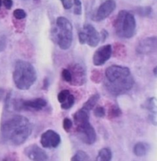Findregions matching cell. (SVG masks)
Returning a JSON list of instances; mask_svg holds the SVG:
<instances>
[{"mask_svg": "<svg viewBox=\"0 0 157 161\" xmlns=\"http://www.w3.org/2000/svg\"><path fill=\"white\" fill-rule=\"evenodd\" d=\"M32 127L28 118L22 115H13L2 122L0 141L4 144L18 147L29 137Z\"/></svg>", "mask_w": 157, "mask_h": 161, "instance_id": "cell-1", "label": "cell"}, {"mask_svg": "<svg viewBox=\"0 0 157 161\" xmlns=\"http://www.w3.org/2000/svg\"><path fill=\"white\" fill-rule=\"evenodd\" d=\"M133 85V77L129 68L111 65L106 69L104 85L110 94L121 95L131 90Z\"/></svg>", "mask_w": 157, "mask_h": 161, "instance_id": "cell-2", "label": "cell"}, {"mask_svg": "<svg viewBox=\"0 0 157 161\" xmlns=\"http://www.w3.org/2000/svg\"><path fill=\"white\" fill-rule=\"evenodd\" d=\"M13 78L17 88L22 91L29 90L37 80V73L31 63L18 60L14 67Z\"/></svg>", "mask_w": 157, "mask_h": 161, "instance_id": "cell-3", "label": "cell"}, {"mask_svg": "<svg viewBox=\"0 0 157 161\" xmlns=\"http://www.w3.org/2000/svg\"><path fill=\"white\" fill-rule=\"evenodd\" d=\"M113 27L118 37L131 38L135 35L137 28L135 17L128 11H120L114 21Z\"/></svg>", "mask_w": 157, "mask_h": 161, "instance_id": "cell-4", "label": "cell"}, {"mask_svg": "<svg viewBox=\"0 0 157 161\" xmlns=\"http://www.w3.org/2000/svg\"><path fill=\"white\" fill-rule=\"evenodd\" d=\"M54 38L62 50H68L71 46L73 40V26L65 17L60 16L56 19V29Z\"/></svg>", "mask_w": 157, "mask_h": 161, "instance_id": "cell-5", "label": "cell"}, {"mask_svg": "<svg viewBox=\"0 0 157 161\" xmlns=\"http://www.w3.org/2000/svg\"><path fill=\"white\" fill-rule=\"evenodd\" d=\"M78 137L83 143L92 145L97 141V134L93 126L90 124V120L75 124Z\"/></svg>", "mask_w": 157, "mask_h": 161, "instance_id": "cell-6", "label": "cell"}, {"mask_svg": "<svg viewBox=\"0 0 157 161\" xmlns=\"http://www.w3.org/2000/svg\"><path fill=\"white\" fill-rule=\"evenodd\" d=\"M139 55H154L157 54V36L146 37L141 40L136 48Z\"/></svg>", "mask_w": 157, "mask_h": 161, "instance_id": "cell-7", "label": "cell"}, {"mask_svg": "<svg viewBox=\"0 0 157 161\" xmlns=\"http://www.w3.org/2000/svg\"><path fill=\"white\" fill-rule=\"evenodd\" d=\"M61 136L56 131L48 130L41 134L40 142L44 148H57L60 145Z\"/></svg>", "mask_w": 157, "mask_h": 161, "instance_id": "cell-8", "label": "cell"}, {"mask_svg": "<svg viewBox=\"0 0 157 161\" xmlns=\"http://www.w3.org/2000/svg\"><path fill=\"white\" fill-rule=\"evenodd\" d=\"M112 46L105 45L96 50L93 56V64L95 66H102L111 58L112 55Z\"/></svg>", "mask_w": 157, "mask_h": 161, "instance_id": "cell-9", "label": "cell"}, {"mask_svg": "<svg viewBox=\"0 0 157 161\" xmlns=\"http://www.w3.org/2000/svg\"><path fill=\"white\" fill-rule=\"evenodd\" d=\"M116 4L114 0H106L99 6L94 16V20L100 22L107 18L116 8Z\"/></svg>", "mask_w": 157, "mask_h": 161, "instance_id": "cell-10", "label": "cell"}, {"mask_svg": "<svg viewBox=\"0 0 157 161\" xmlns=\"http://www.w3.org/2000/svg\"><path fill=\"white\" fill-rule=\"evenodd\" d=\"M24 153L31 160L45 161L48 160V156L46 152L36 144H31L25 148Z\"/></svg>", "mask_w": 157, "mask_h": 161, "instance_id": "cell-11", "label": "cell"}, {"mask_svg": "<svg viewBox=\"0 0 157 161\" xmlns=\"http://www.w3.org/2000/svg\"><path fill=\"white\" fill-rule=\"evenodd\" d=\"M71 73V81L70 84L74 86H81L86 80V72L84 68L79 64H75L69 69Z\"/></svg>", "mask_w": 157, "mask_h": 161, "instance_id": "cell-12", "label": "cell"}, {"mask_svg": "<svg viewBox=\"0 0 157 161\" xmlns=\"http://www.w3.org/2000/svg\"><path fill=\"white\" fill-rule=\"evenodd\" d=\"M85 38H86V44L90 47H97L100 41V33L96 30L95 28L90 24H85L83 27Z\"/></svg>", "mask_w": 157, "mask_h": 161, "instance_id": "cell-13", "label": "cell"}, {"mask_svg": "<svg viewBox=\"0 0 157 161\" xmlns=\"http://www.w3.org/2000/svg\"><path fill=\"white\" fill-rule=\"evenodd\" d=\"M64 9H73L75 15H81L82 4L81 0H60Z\"/></svg>", "mask_w": 157, "mask_h": 161, "instance_id": "cell-14", "label": "cell"}, {"mask_svg": "<svg viewBox=\"0 0 157 161\" xmlns=\"http://www.w3.org/2000/svg\"><path fill=\"white\" fill-rule=\"evenodd\" d=\"M149 149V146L148 145V143L145 142H138L134 145L133 153L134 155L138 157H144L147 154Z\"/></svg>", "mask_w": 157, "mask_h": 161, "instance_id": "cell-15", "label": "cell"}, {"mask_svg": "<svg viewBox=\"0 0 157 161\" xmlns=\"http://www.w3.org/2000/svg\"><path fill=\"white\" fill-rule=\"evenodd\" d=\"M143 109L149 112V114L157 115V99L155 97H151L145 101L142 105Z\"/></svg>", "mask_w": 157, "mask_h": 161, "instance_id": "cell-16", "label": "cell"}, {"mask_svg": "<svg viewBox=\"0 0 157 161\" xmlns=\"http://www.w3.org/2000/svg\"><path fill=\"white\" fill-rule=\"evenodd\" d=\"M89 111L87 110L81 108L78 110L74 114V122L75 124L82 123V122L90 120V116H89Z\"/></svg>", "mask_w": 157, "mask_h": 161, "instance_id": "cell-17", "label": "cell"}, {"mask_svg": "<svg viewBox=\"0 0 157 161\" xmlns=\"http://www.w3.org/2000/svg\"><path fill=\"white\" fill-rule=\"evenodd\" d=\"M112 151L110 148L104 147L100 149L98 152V155L96 157L97 161H111L112 160Z\"/></svg>", "mask_w": 157, "mask_h": 161, "instance_id": "cell-18", "label": "cell"}, {"mask_svg": "<svg viewBox=\"0 0 157 161\" xmlns=\"http://www.w3.org/2000/svg\"><path fill=\"white\" fill-rule=\"evenodd\" d=\"M99 99H100V94H94L92 96L89 97L88 101L84 104L83 108L87 110L88 111H90V110H93L94 107L96 106L97 103L98 102Z\"/></svg>", "mask_w": 157, "mask_h": 161, "instance_id": "cell-19", "label": "cell"}, {"mask_svg": "<svg viewBox=\"0 0 157 161\" xmlns=\"http://www.w3.org/2000/svg\"><path fill=\"white\" fill-rule=\"evenodd\" d=\"M89 160H90L89 155L83 150H78L71 159V161H87Z\"/></svg>", "mask_w": 157, "mask_h": 161, "instance_id": "cell-20", "label": "cell"}, {"mask_svg": "<svg viewBox=\"0 0 157 161\" xmlns=\"http://www.w3.org/2000/svg\"><path fill=\"white\" fill-rule=\"evenodd\" d=\"M121 114H122L121 109L116 105H112L111 108H110L109 111H108V118L111 119L119 118Z\"/></svg>", "mask_w": 157, "mask_h": 161, "instance_id": "cell-21", "label": "cell"}, {"mask_svg": "<svg viewBox=\"0 0 157 161\" xmlns=\"http://www.w3.org/2000/svg\"><path fill=\"white\" fill-rule=\"evenodd\" d=\"M74 102H75L74 96L72 95V94H70L67 100L61 104V108H62L63 110H68L70 108H72L73 105L74 104Z\"/></svg>", "mask_w": 157, "mask_h": 161, "instance_id": "cell-22", "label": "cell"}, {"mask_svg": "<svg viewBox=\"0 0 157 161\" xmlns=\"http://www.w3.org/2000/svg\"><path fill=\"white\" fill-rule=\"evenodd\" d=\"M152 8L150 6H144V7H139L137 9V13L141 16H149L152 13Z\"/></svg>", "mask_w": 157, "mask_h": 161, "instance_id": "cell-23", "label": "cell"}, {"mask_svg": "<svg viewBox=\"0 0 157 161\" xmlns=\"http://www.w3.org/2000/svg\"><path fill=\"white\" fill-rule=\"evenodd\" d=\"M70 94H71V93H70L68 90H62L57 94V101H58L59 103L62 104L63 102H64L67 100Z\"/></svg>", "mask_w": 157, "mask_h": 161, "instance_id": "cell-24", "label": "cell"}, {"mask_svg": "<svg viewBox=\"0 0 157 161\" xmlns=\"http://www.w3.org/2000/svg\"><path fill=\"white\" fill-rule=\"evenodd\" d=\"M13 16L16 19L21 20V19H24L26 18L27 14H26L25 10L22 9V8H17V9H15L13 12Z\"/></svg>", "mask_w": 157, "mask_h": 161, "instance_id": "cell-25", "label": "cell"}, {"mask_svg": "<svg viewBox=\"0 0 157 161\" xmlns=\"http://www.w3.org/2000/svg\"><path fill=\"white\" fill-rule=\"evenodd\" d=\"M94 114L97 118H104L106 114V111L104 109V108H103V107H97V108H94Z\"/></svg>", "mask_w": 157, "mask_h": 161, "instance_id": "cell-26", "label": "cell"}, {"mask_svg": "<svg viewBox=\"0 0 157 161\" xmlns=\"http://www.w3.org/2000/svg\"><path fill=\"white\" fill-rule=\"evenodd\" d=\"M73 126V121L70 118H64L63 120V128L66 132H68L72 128Z\"/></svg>", "mask_w": 157, "mask_h": 161, "instance_id": "cell-27", "label": "cell"}, {"mask_svg": "<svg viewBox=\"0 0 157 161\" xmlns=\"http://www.w3.org/2000/svg\"><path fill=\"white\" fill-rule=\"evenodd\" d=\"M91 80L95 83H99L102 80V75H101L100 71L98 70H94L92 72Z\"/></svg>", "mask_w": 157, "mask_h": 161, "instance_id": "cell-28", "label": "cell"}, {"mask_svg": "<svg viewBox=\"0 0 157 161\" xmlns=\"http://www.w3.org/2000/svg\"><path fill=\"white\" fill-rule=\"evenodd\" d=\"M62 78L64 79V80H65L66 82H70L71 81V71L69 69H64L62 72Z\"/></svg>", "mask_w": 157, "mask_h": 161, "instance_id": "cell-29", "label": "cell"}, {"mask_svg": "<svg viewBox=\"0 0 157 161\" xmlns=\"http://www.w3.org/2000/svg\"><path fill=\"white\" fill-rule=\"evenodd\" d=\"M6 45L7 41L6 36L0 35V52H3V51L6 49Z\"/></svg>", "mask_w": 157, "mask_h": 161, "instance_id": "cell-30", "label": "cell"}, {"mask_svg": "<svg viewBox=\"0 0 157 161\" xmlns=\"http://www.w3.org/2000/svg\"><path fill=\"white\" fill-rule=\"evenodd\" d=\"M78 39H79L80 44H81V45L86 44V38H85L84 32L83 31H81L78 34Z\"/></svg>", "mask_w": 157, "mask_h": 161, "instance_id": "cell-31", "label": "cell"}, {"mask_svg": "<svg viewBox=\"0 0 157 161\" xmlns=\"http://www.w3.org/2000/svg\"><path fill=\"white\" fill-rule=\"evenodd\" d=\"M3 4L7 9H11L13 6V0H3Z\"/></svg>", "mask_w": 157, "mask_h": 161, "instance_id": "cell-32", "label": "cell"}, {"mask_svg": "<svg viewBox=\"0 0 157 161\" xmlns=\"http://www.w3.org/2000/svg\"><path fill=\"white\" fill-rule=\"evenodd\" d=\"M100 36V39L102 40V42H104L108 36L107 31H106L105 29H104V30H102V31H101V34Z\"/></svg>", "mask_w": 157, "mask_h": 161, "instance_id": "cell-33", "label": "cell"}, {"mask_svg": "<svg viewBox=\"0 0 157 161\" xmlns=\"http://www.w3.org/2000/svg\"><path fill=\"white\" fill-rule=\"evenodd\" d=\"M48 85H49V80L48 78H45L44 80V86H43V89H48Z\"/></svg>", "mask_w": 157, "mask_h": 161, "instance_id": "cell-34", "label": "cell"}, {"mask_svg": "<svg viewBox=\"0 0 157 161\" xmlns=\"http://www.w3.org/2000/svg\"><path fill=\"white\" fill-rule=\"evenodd\" d=\"M153 75H154V76L157 78V66H156V67L154 68V69H153Z\"/></svg>", "mask_w": 157, "mask_h": 161, "instance_id": "cell-35", "label": "cell"}, {"mask_svg": "<svg viewBox=\"0 0 157 161\" xmlns=\"http://www.w3.org/2000/svg\"><path fill=\"white\" fill-rule=\"evenodd\" d=\"M2 5H3V0H0V8H1Z\"/></svg>", "mask_w": 157, "mask_h": 161, "instance_id": "cell-36", "label": "cell"}, {"mask_svg": "<svg viewBox=\"0 0 157 161\" xmlns=\"http://www.w3.org/2000/svg\"><path fill=\"white\" fill-rule=\"evenodd\" d=\"M35 1H36V0H35Z\"/></svg>", "mask_w": 157, "mask_h": 161, "instance_id": "cell-37", "label": "cell"}]
</instances>
